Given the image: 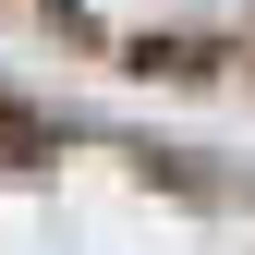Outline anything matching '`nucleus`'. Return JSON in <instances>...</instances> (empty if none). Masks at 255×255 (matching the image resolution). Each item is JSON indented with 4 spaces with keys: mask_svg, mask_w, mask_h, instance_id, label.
<instances>
[{
    "mask_svg": "<svg viewBox=\"0 0 255 255\" xmlns=\"http://www.w3.org/2000/svg\"><path fill=\"white\" fill-rule=\"evenodd\" d=\"M12 158H49V122L24 110V98H0V170H12Z\"/></svg>",
    "mask_w": 255,
    "mask_h": 255,
    "instance_id": "obj_1",
    "label": "nucleus"
}]
</instances>
